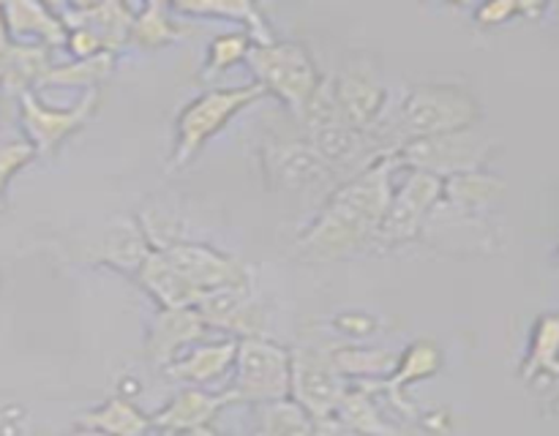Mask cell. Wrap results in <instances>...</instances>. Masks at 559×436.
Wrapping results in <instances>:
<instances>
[{"mask_svg": "<svg viewBox=\"0 0 559 436\" xmlns=\"http://www.w3.org/2000/svg\"><path fill=\"white\" fill-rule=\"evenodd\" d=\"M402 167L399 153L377 158L364 172L353 174L342 189L333 191L314 227L300 238L306 251L320 256H338L358 249L366 240L380 238V227L391 207V174Z\"/></svg>", "mask_w": 559, "mask_h": 436, "instance_id": "6da1fadb", "label": "cell"}, {"mask_svg": "<svg viewBox=\"0 0 559 436\" xmlns=\"http://www.w3.org/2000/svg\"><path fill=\"white\" fill-rule=\"evenodd\" d=\"M475 120H478V104L462 87H418L409 93L396 118L391 123H380L371 134L399 153L409 142L473 129Z\"/></svg>", "mask_w": 559, "mask_h": 436, "instance_id": "7a4b0ae2", "label": "cell"}, {"mask_svg": "<svg viewBox=\"0 0 559 436\" xmlns=\"http://www.w3.org/2000/svg\"><path fill=\"white\" fill-rule=\"evenodd\" d=\"M246 60H249L260 85L267 93H276L298 118H304L317 87H320L309 52L300 44L271 41L254 44Z\"/></svg>", "mask_w": 559, "mask_h": 436, "instance_id": "3957f363", "label": "cell"}, {"mask_svg": "<svg viewBox=\"0 0 559 436\" xmlns=\"http://www.w3.org/2000/svg\"><path fill=\"white\" fill-rule=\"evenodd\" d=\"M265 93V87L257 82V85L238 87V90H211L194 98L178 118V147H175L173 167H183L186 161H191L200 147L227 125L233 114H238L240 109H246Z\"/></svg>", "mask_w": 559, "mask_h": 436, "instance_id": "277c9868", "label": "cell"}, {"mask_svg": "<svg viewBox=\"0 0 559 436\" xmlns=\"http://www.w3.org/2000/svg\"><path fill=\"white\" fill-rule=\"evenodd\" d=\"M293 385V365L284 349L251 336L238 343V376L229 387V401H278Z\"/></svg>", "mask_w": 559, "mask_h": 436, "instance_id": "5b68a950", "label": "cell"}, {"mask_svg": "<svg viewBox=\"0 0 559 436\" xmlns=\"http://www.w3.org/2000/svg\"><path fill=\"white\" fill-rule=\"evenodd\" d=\"M491 142L478 131L464 129L453 134L429 136V140L409 142L399 150L402 164H413L420 172H431L448 180L464 172H478L480 164L489 158Z\"/></svg>", "mask_w": 559, "mask_h": 436, "instance_id": "8992f818", "label": "cell"}, {"mask_svg": "<svg viewBox=\"0 0 559 436\" xmlns=\"http://www.w3.org/2000/svg\"><path fill=\"white\" fill-rule=\"evenodd\" d=\"M293 390L300 407L314 420L331 417L344 398L342 371L333 363V354H322L317 349L304 347L293 358Z\"/></svg>", "mask_w": 559, "mask_h": 436, "instance_id": "52a82bcc", "label": "cell"}, {"mask_svg": "<svg viewBox=\"0 0 559 436\" xmlns=\"http://www.w3.org/2000/svg\"><path fill=\"white\" fill-rule=\"evenodd\" d=\"M20 112H22V125H25L27 136H31V145L36 147V153L49 156L55 153V147L71 136L74 131H80L87 120L93 118L98 107V90H87L82 96V101L71 109H52L44 107L31 90L20 96Z\"/></svg>", "mask_w": 559, "mask_h": 436, "instance_id": "ba28073f", "label": "cell"}, {"mask_svg": "<svg viewBox=\"0 0 559 436\" xmlns=\"http://www.w3.org/2000/svg\"><path fill=\"white\" fill-rule=\"evenodd\" d=\"M442 191H445V180L415 169L407 183L393 194L385 221L380 227V238L388 240V243H404V240L415 238L418 229L424 227L429 210L442 196Z\"/></svg>", "mask_w": 559, "mask_h": 436, "instance_id": "9c48e42d", "label": "cell"}, {"mask_svg": "<svg viewBox=\"0 0 559 436\" xmlns=\"http://www.w3.org/2000/svg\"><path fill=\"white\" fill-rule=\"evenodd\" d=\"M162 254L202 292L222 287H246L243 262L218 254V251L207 249V245L175 240L167 249H162Z\"/></svg>", "mask_w": 559, "mask_h": 436, "instance_id": "30bf717a", "label": "cell"}, {"mask_svg": "<svg viewBox=\"0 0 559 436\" xmlns=\"http://www.w3.org/2000/svg\"><path fill=\"white\" fill-rule=\"evenodd\" d=\"M333 93H336L342 120L353 129L374 131L385 120V114H382L385 93L366 71L349 69L347 74L333 80Z\"/></svg>", "mask_w": 559, "mask_h": 436, "instance_id": "8fae6325", "label": "cell"}, {"mask_svg": "<svg viewBox=\"0 0 559 436\" xmlns=\"http://www.w3.org/2000/svg\"><path fill=\"white\" fill-rule=\"evenodd\" d=\"M66 27L76 31V27H85L93 31L104 44V52H118L126 41L131 38V27H134V14L126 9L123 3H85V5H69L63 9Z\"/></svg>", "mask_w": 559, "mask_h": 436, "instance_id": "7c38bea8", "label": "cell"}, {"mask_svg": "<svg viewBox=\"0 0 559 436\" xmlns=\"http://www.w3.org/2000/svg\"><path fill=\"white\" fill-rule=\"evenodd\" d=\"M267 167L287 189H309L333 174L331 164L309 142L306 145L304 142H284V145L267 147Z\"/></svg>", "mask_w": 559, "mask_h": 436, "instance_id": "4fadbf2b", "label": "cell"}, {"mask_svg": "<svg viewBox=\"0 0 559 436\" xmlns=\"http://www.w3.org/2000/svg\"><path fill=\"white\" fill-rule=\"evenodd\" d=\"M136 278H140L142 287H147L156 294L158 303H162L164 308H194V305L205 298V292L197 289L194 283H191L189 278H186L183 272L156 249L145 256V262H142L140 270H136Z\"/></svg>", "mask_w": 559, "mask_h": 436, "instance_id": "5bb4252c", "label": "cell"}, {"mask_svg": "<svg viewBox=\"0 0 559 436\" xmlns=\"http://www.w3.org/2000/svg\"><path fill=\"white\" fill-rule=\"evenodd\" d=\"M205 319L197 308H164L151 332V358L167 363L183 343L194 341L205 332Z\"/></svg>", "mask_w": 559, "mask_h": 436, "instance_id": "9a60e30c", "label": "cell"}, {"mask_svg": "<svg viewBox=\"0 0 559 436\" xmlns=\"http://www.w3.org/2000/svg\"><path fill=\"white\" fill-rule=\"evenodd\" d=\"M227 403H233L227 392L224 396H205L200 390H183L167 409L158 412V417L153 423L167 431H200Z\"/></svg>", "mask_w": 559, "mask_h": 436, "instance_id": "2e32d148", "label": "cell"}, {"mask_svg": "<svg viewBox=\"0 0 559 436\" xmlns=\"http://www.w3.org/2000/svg\"><path fill=\"white\" fill-rule=\"evenodd\" d=\"M5 25L14 36H38L44 38V44L49 47H58V44L69 41V27L60 16H55L47 5L41 3H9L3 5Z\"/></svg>", "mask_w": 559, "mask_h": 436, "instance_id": "e0dca14e", "label": "cell"}, {"mask_svg": "<svg viewBox=\"0 0 559 436\" xmlns=\"http://www.w3.org/2000/svg\"><path fill=\"white\" fill-rule=\"evenodd\" d=\"M233 360H238V343L224 341L213 343V347L197 349L189 358L178 360V363L167 365V376L180 382H194V385H202V382H211L216 376H222L224 371L233 365Z\"/></svg>", "mask_w": 559, "mask_h": 436, "instance_id": "ac0fdd59", "label": "cell"}, {"mask_svg": "<svg viewBox=\"0 0 559 436\" xmlns=\"http://www.w3.org/2000/svg\"><path fill=\"white\" fill-rule=\"evenodd\" d=\"M80 425L93 431H102L107 436H145L147 428H151V420L140 412L136 407H131L129 401L115 396L112 401L104 403L96 412H87L85 417L80 420Z\"/></svg>", "mask_w": 559, "mask_h": 436, "instance_id": "d6986e66", "label": "cell"}, {"mask_svg": "<svg viewBox=\"0 0 559 436\" xmlns=\"http://www.w3.org/2000/svg\"><path fill=\"white\" fill-rule=\"evenodd\" d=\"M437 365H440V352H437L435 343L429 341H418L415 347L407 349V354H404L402 360H399L396 371H393L391 382H377V385H369L366 382L364 390L371 392V390H391L393 398H396L399 407H404L402 398H399V390H402L407 382H415V379H424V376H431L437 371Z\"/></svg>", "mask_w": 559, "mask_h": 436, "instance_id": "ffe728a7", "label": "cell"}, {"mask_svg": "<svg viewBox=\"0 0 559 436\" xmlns=\"http://www.w3.org/2000/svg\"><path fill=\"white\" fill-rule=\"evenodd\" d=\"M112 63H115V55L102 52V55H93V58H85V60H74V63L52 65V69L41 76V82H38V85L91 87L93 90L98 82L107 80V76L112 74Z\"/></svg>", "mask_w": 559, "mask_h": 436, "instance_id": "44dd1931", "label": "cell"}, {"mask_svg": "<svg viewBox=\"0 0 559 436\" xmlns=\"http://www.w3.org/2000/svg\"><path fill=\"white\" fill-rule=\"evenodd\" d=\"M189 27L183 22H175L173 14L164 3H151L134 16V27H131V41L140 47H164V44L180 38Z\"/></svg>", "mask_w": 559, "mask_h": 436, "instance_id": "7402d4cb", "label": "cell"}, {"mask_svg": "<svg viewBox=\"0 0 559 436\" xmlns=\"http://www.w3.org/2000/svg\"><path fill=\"white\" fill-rule=\"evenodd\" d=\"M502 191H506V183H502V180L489 178V174L480 172H464L456 174V178H448L442 194L451 199V205L464 207V210H478V207L497 199Z\"/></svg>", "mask_w": 559, "mask_h": 436, "instance_id": "603a6c76", "label": "cell"}, {"mask_svg": "<svg viewBox=\"0 0 559 436\" xmlns=\"http://www.w3.org/2000/svg\"><path fill=\"white\" fill-rule=\"evenodd\" d=\"M544 371L559 376V314L540 316L535 325L533 349L524 363V379H533Z\"/></svg>", "mask_w": 559, "mask_h": 436, "instance_id": "cb8c5ba5", "label": "cell"}, {"mask_svg": "<svg viewBox=\"0 0 559 436\" xmlns=\"http://www.w3.org/2000/svg\"><path fill=\"white\" fill-rule=\"evenodd\" d=\"M52 69L49 63V49L47 47H27V44H16L14 58H11L9 71H5L0 85L9 93H27L33 82H41V76Z\"/></svg>", "mask_w": 559, "mask_h": 436, "instance_id": "d4e9b609", "label": "cell"}, {"mask_svg": "<svg viewBox=\"0 0 559 436\" xmlns=\"http://www.w3.org/2000/svg\"><path fill=\"white\" fill-rule=\"evenodd\" d=\"M175 11H183V14H218V16H238L249 25L251 38L254 44H271L276 38L267 31L265 20L257 14V9L246 0H202V3H175Z\"/></svg>", "mask_w": 559, "mask_h": 436, "instance_id": "484cf974", "label": "cell"}, {"mask_svg": "<svg viewBox=\"0 0 559 436\" xmlns=\"http://www.w3.org/2000/svg\"><path fill=\"white\" fill-rule=\"evenodd\" d=\"M338 412H342V423L347 428L358 431L366 436H396V431L374 412V407L369 403V392L360 387L355 392H344L342 403H338Z\"/></svg>", "mask_w": 559, "mask_h": 436, "instance_id": "4316f807", "label": "cell"}, {"mask_svg": "<svg viewBox=\"0 0 559 436\" xmlns=\"http://www.w3.org/2000/svg\"><path fill=\"white\" fill-rule=\"evenodd\" d=\"M333 363L342 374H371L382 376L388 371H396L399 358L385 349H336Z\"/></svg>", "mask_w": 559, "mask_h": 436, "instance_id": "83f0119b", "label": "cell"}, {"mask_svg": "<svg viewBox=\"0 0 559 436\" xmlns=\"http://www.w3.org/2000/svg\"><path fill=\"white\" fill-rule=\"evenodd\" d=\"M251 47H254V38H251V33H246V31L222 33V36L213 38L211 52H207L205 71H202V74L213 76V74H218V71L229 69V65L238 63V60L249 58Z\"/></svg>", "mask_w": 559, "mask_h": 436, "instance_id": "f1b7e54d", "label": "cell"}, {"mask_svg": "<svg viewBox=\"0 0 559 436\" xmlns=\"http://www.w3.org/2000/svg\"><path fill=\"white\" fill-rule=\"evenodd\" d=\"M262 436H314V428L295 403H271L262 412Z\"/></svg>", "mask_w": 559, "mask_h": 436, "instance_id": "f546056e", "label": "cell"}, {"mask_svg": "<svg viewBox=\"0 0 559 436\" xmlns=\"http://www.w3.org/2000/svg\"><path fill=\"white\" fill-rule=\"evenodd\" d=\"M33 156H36V147H33L31 142H9V145H0V207H3L9 180L14 178L25 164H31Z\"/></svg>", "mask_w": 559, "mask_h": 436, "instance_id": "4dcf8cb0", "label": "cell"}, {"mask_svg": "<svg viewBox=\"0 0 559 436\" xmlns=\"http://www.w3.org/2000/svg\"><path fill=\"white\" fill-rule=\"evenodd\" d=\"M69 49L76 55V60H85L93 58V55H102L104 52V44L102 38L96 36L93 31H85V27H76V31L69 33Z\"/></svg>", "mask_w": 559, "mask_h": 436, "instance_id": "1f68e13d", "label": "cell"}, {"mask_svg": "<svg viewBox=\"0 0 559 436\" xmlns=\"http://www.w3.org/2000/svg\"><path fill=\"white\" fill-rule=\"evenodd\" d=\"M516 11H524L522 3H511V0H500V3H486L478 11L480 25H497V22H506L508 16H513Z\"/></svg>", "mask_w": 559, "mask_h": 436, "instance_id": "d6a6232c", "label": "cell"}, {"mask_svg": "<svg viewBox=\"0 0 559 436\" xmlns=\"http://www.w3.org/2000/svg\"><path fill=\"white\" fill-rule=\"evenodd\" d=\"M14 49L16 44L9 38V25H5L3 5H0V82H3L5 71H9L11 58H14Z\"/></svg>", "mask_w": 559, "mask_h": 436, "instance_id": "836d02e7", "label": "cell"}, {"mask_svg": "<svg viewBox=\"0 0 559 436\" xmlns=\"http://www.w3.org/2000/svg\"><path fill=\"white\" fill-rule=\"evenodd\" d=\"M314 436H366V434H358V431L347 428V425H344L342 420L322 417V420H317Z\"/></svg>", "mask_w": 559, "mask_h": 436, "instance_id": "e575fe53", "label": "cell"}, {"mask_svg": "<svg viewBox=\"0 0 559 436\" xmlns=\"http://www.w3.org/2000/svg\"><path fill=\"white\" fill-rule=\"evenodd\" d=\"M338 325H355V322H353V316H342V319H338ZM360 325H364V327H349V330L366 332V327H371V319H366V316H360Z\"/></svg>", "mask_w": 559, "mask_h": 436, "instance_id": "d590c367", "label": "cell"}, {"mask_svg": "<svg viewBox=\"0 0 559 436\" xmlns=\"http://www.w3.org/2000/svg\"><path fill=\"white\" fill-rule=\"evenodd\" d=\"M74 436H107V434H102V431H80V434H74Z\"/></svg>", "mask_w": 559, "mask_h": 436, "instance_id": "8d00e7d4", "label": "cell"}, {"mask_svg": "<svg viewBox=\"0 0 559 436\" xmlns=\"http://www.w3.org/2000/svg\"><path fill=\"white\" fill-rule=\"evenodd\" d=\"M194 434H197V436H216V434H211V431H207V428H200V431H194Z\"/></svg>", "mask_w": 559, "mask_h": 436, "instance_id": "74e56055", "label": "cell"}]
</instances>
